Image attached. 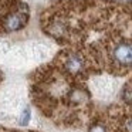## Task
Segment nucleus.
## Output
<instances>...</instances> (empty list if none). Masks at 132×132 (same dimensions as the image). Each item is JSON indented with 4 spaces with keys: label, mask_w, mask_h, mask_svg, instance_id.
<instances>
[{
    "label": "nucleus",
    "mask_w": 132,
    "mask_h": 132,
    "mask_svg": "<svg viewBox=\"0 0 132 132\" xmlns=\"http://www.w3.org/2000/svg\"><path fill=\"white\" fill-rule=\"evenodd\" d=\"M30 118H31V112H30V109H29V108L23 109L20 123H21V125H27V123H29V121H30Z\"/></svg>",
    "instance_id": "20e7f679"
},
{
    "label": "nucleus",
    "mask_w": 132,
    "mask_h": 132,
    "mask_svg": "<svg viewBox=\"0 0 132 132\" xmlns=\"http://www.w3.org/2000/svg\"><path fill=\"white\" fill-rule=\"evenodd\" d=\"M112 61H114L117 65H123V67H129L131 64V43L129 41H119L112 47Z\"/></svg>",
    "instance_id": "f257e3e1"
},
{
    "label": "nucleus",
    "mask_w": 132,
    "mask_h": 132,
    "mask_svg": "<svg viewBox=\"0 0 132 132\" xmlns=\"http://www.w3.org/2000/svg\"><path fill=\"white\" fill-rule=\"evenodd\" d=\"M0 80H2V74H0Z\"/></svg>",
    "instance_id": "423d86ee"
},
{
    "label": "nucleus",
    "mask_w": 132,
    "mask_h": 132,
    "mask_svg": "<svg viewBox=\"0 0 132 132\" xmlns=\"http://www.w3.org/2000/svg\"><path fill=\"white\" fill-rule=\"evenodd\" d=\"M64 65H65L67 71H70L71 74H77L84 68V60L77 53H70L64 60Z\"/></svg>",
    "instance_id": "7ed1b4c3"
},
{
    "label": "nucleus",
    "mask_w": 132,
    "mask_h": 132,
    "mask_svg": "<svg viewBox=\"0 0 132 132\" xmlns=\"http://www.w3.org/2000/svg\"><path fill=\"white\" fill-rule=\"evenodd\" d=\"M89 132H106V131H105V128H104L102 125L97 123V125H94L91 129H89Z\"/></svg>",
    "instance_id": "39448f33"
},
{
    "label": "nucleus",
    "mask_w": 132,
    "mask_h": 132,
    "mask_svg": "<svg viewBox=\"0 0 132 132\" xmlns=\"http://www.w3.org/2000/svg\"><path fill=\"white\" fill-rule=\"evenodd\" d=\"M27 17H29V13H27V9L23 12V9H19L12 12L10 14H7L4 17V29L7 31H16V30H20L21 27H24L27 21Z\"/></svg>",
    "instance_id": "f03ea898"
}]
</instances>
